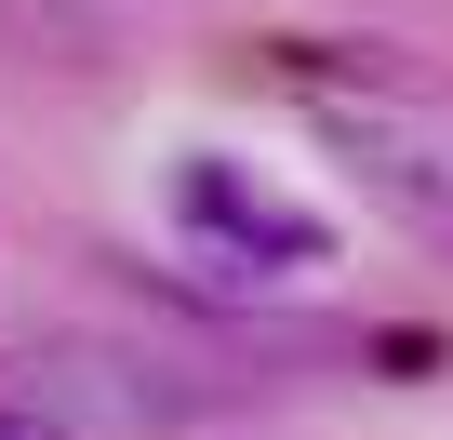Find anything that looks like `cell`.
<instances>
[{"label":"cell","instance_id":"6da1fadb","mask_svg":"<svg viewBox=\"0 0 453 440\" xmlns=\"http://www.w3.org/2000/svg\"><path fill=\"white\" fill-rule=\"evenodd\" d=\"M307 107H320V134L347 147V174H360L387 213H413V228L453 254V120H440V94H426L413 67H373V94L307 81Z\"/></svg>","mask_w":453,"mask_h":440},{"label":"cell","instance_id":"7a4b0ae2","mask_svg":"<svg viewBox=\"0 0 453 440\" xmlns=\"http://www.w3.org/2000/svg\"><path fill=\"white\" fill-rule=\"evenodd\" d=\"M173 228L213 254V267H241V281H294V267H320L334 254V228L307 200H280L267 174H241V160H173Z\"/></svg>","mask_w":453,"mask_h":440},{"label":"cell","instance_id":"3957f363","mask_svg":"<svg viewBox=\"0 0 453 440\" xmlns=\"http://www.w3.org/2000/svg\"><path fill=\"white\" fill-rule=\"evenodd\" d=\"M0 440H54V427H41V413H0Z\"/></svg>","mask_w":453,"mask_h":440}]
</instances>
